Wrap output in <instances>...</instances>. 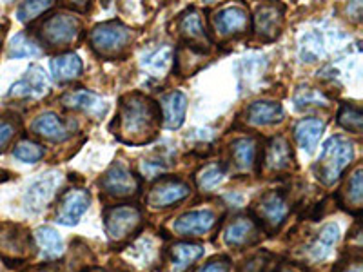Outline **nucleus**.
<instances>
[{
    "label": "nucleus",
    "instance_id": "nucleus-21",
    "mask_svg": "<svg viewBox=\"0 0 363 272\" xmlns=\"http://www.w3.org/2000/svg\"><path fill=\"white\" fill-rule=\"evenodd\" d=\"M84 64L79 55L62 53L51 60V73L57 82H71L82 74Z\"/></svg>",
    "mask_w": 363,
    "mask_h": 272
},
{
    "label": "nucleus",
    "instance_id": "nucleus-38",
    "mask_svg": "<svg viewBox=\"0 0 363 272\" xmlns=\"http://www.w3.org/2000/svg\"><path fill=\"white\" fill-rule=\"evenodd\" d=\"M338 272H363L362 260H351V261H347V264H342L340 265Z\"/></svg>",
    "mask_w": 363,
    "mask_h": 272
},
{
    "label": "nucleus",
    "instance_id": "nucleus-18",
    "mask_svg": "<svg viewBox=\"0 0 363 272\" xmlns=\"http://www.w3.org/2000/svg\"><path fill=\"white\" fill-rule=\"evenodd\" d=\"M48 76H45L44 69L38 66H31L28 73L24 74V79L18 80L17 84H13L9 89V96H42L48 91Z\"/></svg>",
    "mask_w": 363,
    "mask_h": 272
},
{
    "label": "nucleus",
    "instance_id": "nucleus-23",
    "mask_svg": "<svg viewBox=\"0 0 363 272\" xmlns=\"http://www.w3.org/2000/svg\"><path fill=\"white\" fill-rule=\"evenodd\" d=\"M325 124L318 118H306L300 120L294 128V138L300 144L301 149H306L307 153H313L318 147V142L322 138Z\"/></svg>",
    "mask_w": 363,
    "mask_h": 272
},
{
    "label": "nucleus",
    "instance_id": "nucleus-30",
    "mask_svg": "<svg viewBox=\"0 0 363 272\" xmlns=\"http://www.w3.org/2000/svg\"><path fill=\"white\" fill-rule=\"evenodd\" d=\"M173 60H174L173 47H169V45H164V47H160V50H157L155 53H151L147 58H145L144 67L149 71V73H153L155 76H158V74L162 76L165 71L169 69V66L173 64Z\"/></svg>",
    "mask_w": 363,
    "mask_h": 272
},
{
    "label": "nucleus",
    "instance_id": "nucleus-31",
    "mask_svg": "<svg viewBox=\"0 0 363 272\" xmlns=\"http://www.w3.org/2000/svg\"><path fill=\"white\" fill-rule=\"evenodd\" d=\"M223 176H225V167L222 164H218V162H213V164L203 165L194 178H196V186L200 189L211 191L218 186L220 181L223 180Z\"/></svg>",
    "mask_w": 363,
    "mask_h": 272
},
{
    "label": "nucleus",
    "instance_id": "nucleus-9",
    "mask_svg": "<svg viewBox=\"0 0 363 272\" xmlns=\"http://www.w3.org/2000/svg\"><path fill=\"white\" fill-rule=\"evenodd\" d=\"M177 28L187 47L200 51V53L209 50L211 38L207 35L206 26H203L202 15H200L199 9L189 8L187 11L182 13L177 22Z\"/></svg>",
    "mask_w": 363,
    "mask_h": 272
},
{
    "label": "nucleus",
    "instance_id": "nucleus-24",
    "mask_svg": "<svg viewBox=\"0 0 363 272\" xmlns=\"http://www.w3.org/2000/svg\"><path fill=\"white\" fill-rule=\"evenodd\" d=\"M33 131L50 142H64L69 138L66 124L55 113H44L33 122Z\"/></svg>",
    "mask_w": 363,
    "mask_h": 272
},
{
    "label": "nucleus",
    "instance_id": "nucleus-2",
    "mask_svg": "<svg viewBox=\"0 0 363 272\" xmlns=\"http://www.w3.org/2000/svg\"><path fill=\"white\" fill-rule=\"evenodd\" d=\"M352 160H354V144L347 136H333L323 145L318 164L314 165V173L323 186H333L340 180Z\"/></svg>",
    "mask_w": 363,
    "mask_h": 272
},
{
    "label": "nucleus",
    "instance_id": "nucleus-26",
    "mask_svg": "<svg viewBox=\"0 0 363 272\" xmlns=\"http://www.w3.org/2000/svg\"><path fill=\"white\" fill-rule=\"evenodd\" d=\"M362 174H363L362 165H358L354 173L349 176V181L343 186L342 193H340V196H342L343 200V205H347L351 210H354V212H359V209H362V202H363Z\"/></svg>",
    "mask_w": 363,
    "mask_h": 272
},
{
    "label": "nucleus",
    "instance_id": "nucleus-15",
    "mask_svg": "<svg viewBox=\"0 0 363 272\" xmlns=\"http://www.w3.org/2000/svg\"><path fill=\"white\" fill-rule=\"evenodd\" d=\"M264 167L269 173H285L293 167V151L285 136L271 138L264 153Z\"/></svg>",
    "mask_w": 363,
    "mask_h": 272
},
{
    "label": "nucleus",
    "instance_id": "nucleus-37",
    "mask_svg": "<svg viewBox=\"0 0 363 272\" xmlns=\"http://www.w3.org/2000/svg\"><path fill=\"white\" fill-rule=\"evenodd\" d=\"M231 271V260L227 256H218V258H213L211 261H207L199 272H229Z\"/></svg>",
    "mask_w": 363,
    "mask_h": 272
},
{
    "label": "nucleus",
    "instance_id": "nucleus-32",
    "mask_svg": "<svg viewBox=\"0 0 363 272\" xmlns=\"http://www.w3.org/2000/svg\"><path fill=\"white\" fill-rule=\"evenodd\" d=\"M8 55L11 58L38 57L40 55V47H38V44L31 37H28L26 33H18L9 42Z\"/></svg>",
    "mask_w": 363,
    "mask_h": 272
},
{
    "label": "nucleus",
    "instance_id": "nucleus-6",
    "mask_svg": "<svg viewBox=\"0 0 363 272\" xmlns=\"http://www.w3.org/2000/svg\"><path fill=\"white\" fill-rule=\"evenodd\" d=\"M106 234L111 242H125L140 231L142 212L135 205H116L104 215Z\"/></svg>",
    "mask_w": 363,
    "mask_h": 272
},
{
    "label": "nucleus",
    "instance_id": "nucleus-7",
    "mask_svg": "<svg viewBox=\"0 0 363 272\" xmlns=\"http://www.w3.org/2000/svg\"><path fill=\"white\" fill-rule=\"evenodd\" d=\"M189 193L191 187L180 178H162L149 191L147 205L155 210L169 209V207L184 202Z\"/></svg>",
    "mask_w": 363,
    "mask_h": 272
},
{
    "label": "nucleus",
    "instance_id": "nucleus-12",
    "mask_svg": "<svg viewBox=\"0 0 363 272\" xmlns=\"http://www.w3.org/2000/svg\"><path fill=\"white\" fill-rule=\"evenodd\" d=\"M284 11L281 4H262L255 13V31L258 38L265 42L274 40L280 37L281 26H284Z\"/></svg>",
    "mask_w": 363,
    "mask_h": 272
},
{
    "label": "nucleus",
    "instance_id": "nucleus-25",
    "mask_svg": "<svg viewBox=\"0 0 363 272\" xmlns=\"http://www.w3.org/2000/svg\"><path fill=\"white\" fill-rule=\"evenodd\" d=\"M231 157L240 171H244V173L251 171L256 164V157H258V145H256L255 138L244 136V138L233 142Z\"/></svg>",
    "mask_w": 363,
    "mask_h": 272
},
{
    "label": "nucleus",
    "instance_id": "nucleus-36",
    "mask_svg": "<svg viewBox=\"0 0 363 272\" xmlns=\"http://www.w3.org/2000/svg\"><path fill=\"white\" fill-rule=\"evenodd\" d=\"M15 135H17L15 122L9 118H0V151H4L8 147V144L13 140Z\"/></svg>",
    "mask_w": 363,
    "mask_h": 272
},
{
    "label": "nucleus",
    "instance_id": "nucleus-14",
    "mask_svg": "<svg viewBox=\"0 0 363 272\" xmlns=\"http://www.w3.org/2000/svg\"><path fill=\"white\" fill-rule=\"evenodd\" d=\"M223 238H225V244L231 247H251L258 244V239L262 238V227L256 223V220L238 216L227 225Z\"/></svg>",
    "mask_w": 363,
    "mask_h": 272
},
{
    "label": "nucleus",
    "instance_id": "nucleus-4",
    "mask_svg": "<svg viewBox=\"0 0 363 272\" xmlns=\"http://www.w3.org/2000/svg\"><path fill=\"white\" fill-rule=\"evenodd\" d=\"M80 33H82V22L79 17H74L73 13L67 11L55 13L38 26L40 40L53 50L73 45L80 38Z\"/></svg>",
    "mask_w": 363,
    "mask_h": 272
},
{
    "label": "nucleus",
    "instance_id": "nucleus-17",
    "mask_svg": "<svg viewBox=\"0 0 363 272\" xmlns=\"http://www.w3.org/2000/svg\"><path fill=\"white\" fill-rule=\"evenodd\" d=\"M60 102L69 109H80V111L87 113L89 116H99L106 115L108 111V103L104 102L102 96L91 93V91H74V93H66Z\"/></svg>",
    "mask_w": 363,
    "mask_h": 272
},
{
    "label": "nucleus",
    "instance_id": "nucleus-28",
    "mask_svg": "<svg viewBox=\"0 0 363 272\" xmlns=\"http://www.w3.org/2000/svg\"><path fill=\"white\" fill-rule=\"evenodd\" d=\"M203 254V247L199 244H191V242H182V244H174L171 247V260H173V267L177 271H184L200 260Z\"/></svg>",
    "mask_w": 363,
    "mask_h": 272
},
{
    "label": "nucleus",
    "instance_id": "nucleus-1",
    "mask_svg": "<svg viewBox=\"0 0 363 272\" xmlns=\"http://www.w3.org/2000/svg\"><path fill=\"white\" fill-rule=\"evenodd\" d=\"M160 108L149 96L131 93L120 100L116 115L115 135L120 140L131 145H142L157 138L160 128Z\"/></svg>",
    "mask_w": 363,
    "mask_h": 272
},
{
    "label": "nucleus",
    "instance_id": "nucleus-16",
    "mask_svg": "<svg viewBox=\"0 0 363 272\" xmlns=\"http://www.w3.org/2000/svg\"><path fill=\"white\" fill-rule=\"evenodd\" d=\"M58 183H60V180L57 178V174H48V176L35 181L33 186L28 189V193H26V207L31 212H40L44 207H48V203L55 196Z\"/></svg>",
    "mask_w": 363,
    "mask_h": 272
},
{
    "label": "nucleus",
    "instance_id": "nucleus-13",
    "mask_svg": "<svg viewBox=\"0 0 363 272\" xmlns=\"http://www.w3.org/2000/svg\"><path fill=\"white\" fill-rule=\"evenodd\" d=\"M216 225V215L209 209L189 210L173 223V231L184 238L203 236Z\"/></svg>",
    "mask_w": 363,
    "mask_h": 272
},
{
    "label": "nucleus",
    "instance_id": "nucleus-27",
    "mask_svg": "<svg viewBox=\"0 0 363 272\" xmlns=\"http://www.w3.org/2000/svg\"><path fill=\"white\" fill-rule=\"evenodd\" d=\"M35 239H37L38 247H40V254L45 260H53L62 254V238L58 236V232L51 227H40L35 231Z\"/></svg>",
    "mask_w": 363,
    "mask_h": 272
},
{
    "label": "nucleus",
    "instance_id": "nucleus-22",
    "mask_svg": "<svg viewBox=\"0 0 363 272\" xmlns=\"http://www.w3.org/2000/svg\"><path fill=\"white\" fill-rule=\"evenodd\" d=\"M338 225H335V223H327V225H323L322 231L318 232L316 238L313 239V244L307 249V254H309L311 260H325L327 256L330 254V251H333V247L336 245V242H338Z\"/></svg>",
    "mask_w": 363,
    "mask_h": 272
},
{
    "label": "nucleus",
    "instance_id": "nucleus-33",
    "mask_svg": "<svg viewBox=\"0 0 363 272\" xmlns=\"http://www.w3.org/2000/svg\"><path fill=\"white\" fill-rule=\"evenodd\" d=\"M338 124L347 131L359 135L363 128V113L358 106L352 103H343L338 113Z\"/></svg>",
    "mask_w": 363,
    "mask_h": 272
},
{
    "label": "nucleus",
    "instance_id": "nucleus-34",
    "mask_svg": "<svg viewBox=\"0 0 363 272\" xmlns=\"http://www.w3.org/2000/svg\"><path fill=\"white\" fill-rule=\"evenodd\" d=\"M13 157L21 162H26V164H37L44 157V147L37 142L22 140L13 149Z\"/></svg>",
    "mask_w": 363,
    "mask_h": 272
},
{
    "label": "nucleus",
    "instance_id": "nucleus-11",
    "mask_svg": "<svg viewBox=\"0 0 363 272\" xmlns=\"http://www.w3.org/2000/svg\"><path fill=\"white\" fill-rule=\"evenodd\" d=\"M89 193L84 189H69L60 196L57 205V222L62 225H77L89 209Z\"/></svg>",
    "mask_w": 363,
    "mask_h": 272
},
{
    "label": "nucleus",
    "instance_id": "nucleus-20",
    "mask_svg": "<svg viewBox=\"0 0 363 272\" xmlns=\"http://www.w3.org/2000/svg\"><path fill=\"white\" fill-rule=\"evenodd\" d=\"M284 118L281 103L272 100H260L245 109V120L252 125H272Z\"/></svg>",
    "mask_w": 363,
    "mask_h": 272
},
{
    "label": "nucleus",
    "instance_id": "nucleus-42",
    "mask_svg": "<svg viewBox=\"0 0 363 272\" xmlns=\"http://www.w3.org/2000/svg\"><path fill=\"white\" fill-rule=\"evenodd\" d=\"M93 272H106V271H93Z\"/></svg>",
    "mask_w": 363,
    "mask_h": 272
},
{
    "label": "nucleus",
    "instance_id": "nucleus-29",
    "mask_svg": "<svg viewBox=\"0 0 363 272\" xmlns=\"http://www.w3.org/2000/svg\"><path fill=\"white\" fill-rule=\"evenodd\" d=\"M157 252H158V245L151 236L138 238L135 244L129 245V254L138 260V264L136 265H140V267H147L149 264H153Z\"/></svg>",
    "mask_w": 363,
    "mask_h": 272
},
{
    "label": "nucleus",
    "instance_id": "nucleus-3",
    "mask_svg": "<svg viewBox=\"0 0 363 272\" xmlns=\"http://www.w3.org/2000/svg\"><path fill=\"white\" fill-rule=\"evenodd\" d=\"M91 47L104 58H118L125 55L133 42V31L118 21L102 22L89 35Z\"/></svg>",
    "mask_w": 363,
    "mask_h": 272
},
{
    "label": "nucleus",
    "instance_id": "nucleus-8",
    "mask_svg": "<svg viewBox=\"0 0 363 272\" xmlns=\"http://www.w3.org/2000/svg\"><path fill=\"white\" fill-rule=\"evenodd\" d=\"M100 187L113 198H131L140 193V181L124 164H115L100 180Z\"/></svg>",
    "mask_w": 363,
    "mask_h": 272
},
{
    "label": "nucleus",
    "instance_id": "nucleus-39",
    "mask_svg": "<svg viewBox=\"0 0 363 272\" xmlns=\"http://www.w3.org/2000/svg\"><path fill=\"white\" fill-rule=\"evenodd\" d=\"M31 272H57L55 271V268H50V267H42V268H35V271H31Z\"/></svg>",
    "mask_w": 363,
    "mask_h": 272
},
{
    "label": "nucleus",
    "instance_id": "nucleus-10",
    "mask_svg": "<svg viewBox=\"0 0 363 272\" xmlns=\"http://www.w3.org/2000/svg\"><path fill=\"white\" fill-rule=\"evenodd\" d=\"M251 26V17L247 9L240 6H229L213 15V28L222 38H231L236 35H244Z\"/></svg>",
    "mask_w": 363,
    "mask_h": 272
},
{
    "label": "nucleus",
    "instance_id": "nucleus-5",
    "mask_svg": "<svg viewBox=\"0 0 363 272\" xmlns=\"http://www.w3.org/2000/svg\"><path fill=\"white\" fill-rule=\"evenodd\" d=\"M252 212H255L258 225L274 232L284 225L287 216H289V200H287L285 193H281V191H267L255 203Z\"/></svg>",
    "mask_w": 363,
    "mask_h": 272
},
{
    "label": "nucleus",
    "instance_id": "nucleus-35",
    "mask_svg": "<svg viewBox=\"0 0 363 272\" xmlns=\"http://www.w3.org/2000/svg\"><path fill=\"white\" fill-rule=\"evenodd\" d=\"M51 8H53V2H24L18 6L17 17L21 22H31L40 17L42 13L50 11Z\"/></svg>",
    "mask_w": 363,
    "mask_h": 272
},
{
    "label": "nucleus",
    "instance_id": "nucleus-40",
    "mask_svg": "<svg viewBox=\"0 0 363 272\" xmlns=\"http://www.w3.org/2000/svg\"><path fill=\"white\" fill-rule=\"evenodd\" d=\"M272 272H294V271H291V268L280 267V268H277V271H272Z\"/></svg>",
    "mask_w": 363,
    "mask_h": 272
},
{
    "label": "nucleus",
    "instance_id": "nucleus-19",
    "mask_svg": "<svg viewBox=\"0 0 363 272\" xmlns=\"http://www.w3.org/2000/svg\"><path fill=\"white\" fill-rule=\"evenodd\" d=\"M187 111V96L182 91H173L162 98V124L167 129H178L184 124Z\"/></svg>",
    "mask_w": 363,
    "mask_h": 272
},
{
    "label": "nucleus",
    "instance_id": "nucleus-41",
    "mask_svg": "<svg viewBox=\"0 0 363 272\" xmlns=\"http://www.w3.org/2000/svg\"><path fill=\"white\" fill-rule=\"evenodd\" d=\"M2 38H4V31L0 29V44H2Z\"/></svg>",
    "mask_w": 363,
    "mask_h": 272
}]
</instances>
